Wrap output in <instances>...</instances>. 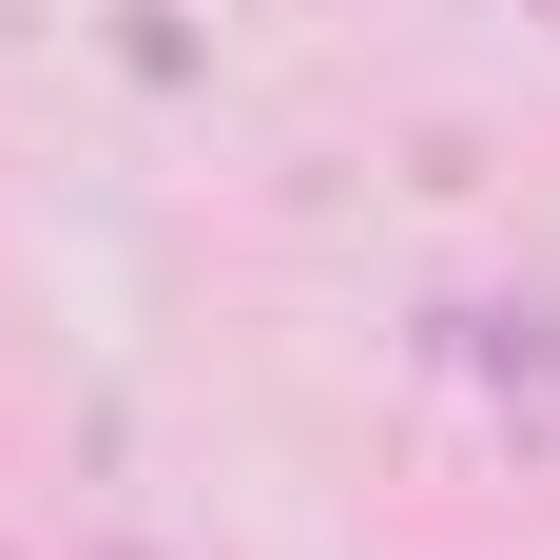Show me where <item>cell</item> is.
<instances>
[{"label":"cell","mask_w":560,"mask_h":560,"mask_svg":"<svg viewBox=\"0 0 560 560\" xmlns=\"http://www.w3.org/2000/svg\"><path fill=\"white\" fill-rule=\"evenodd\" d=\"M464 368L483 387H560V310L522 290V310H464Z\"/></svg>","instance_id":"6da1fadb"},{"label":"cell","mask_w":560,"mask_h":560,"mask_svg":"<svg viewBox=\"0 0 560 560\" xmlns=\"http://www.w3.org/2000/svg\"><path fill=\"white\" fill-rule=\"evenodd\" d=\"M116 560H155V541H116Z\"/></svg>","instance_id":"7a4b0ae2"}]
</instances>
